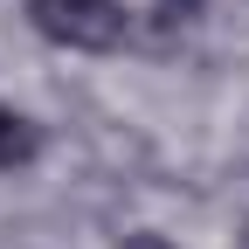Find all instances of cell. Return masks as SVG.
Wrapping results in <instances>:
<instances>
[{"instance_id":"obj_1","label":"cell","mask_w":249,"mask_h":249,"mask_svg":"<svg viewBox=\"0 0 249 249\" xmlns=\"http://www.w3.org/2000/svg\"><path fill=\"white\" fill-rule=\"evenodd\" d=\"M28 14L62 49H118L124 42V0H35Z\"/></svg>"},{"instance_id":"obj_2","label":"cell","mask_w":249,"mask_h":249,"mask_svg":"<svg viewBox=\"0 0 249 249\" xmlns=\"http://www.w3.org/2000/svg\"><path fill=\"white\" fill-rule=\"evenodd\" d=\"M35 124H28L21 111H7V104H0V173H14V166H28V160H35Z\"/></svg>"},{"instance_id":"obj_3","label":"cell","mask_w":249,"mask_h":249,"mask_svg":"<svg viewBox=\"0 0 249 249\" xmlns=\"http://www.w3.org/2000/svg\"><path fill=\"white\" fill-rule=\"evenodd\" d=\"M208 0H160V14H173V21H187V14H201Z\"/></svg>"},{"instance_id":"obj_4","label":"cell","mask_w":249,"mask_h":249,"mask_svg":"<svg viewBox=\"0 0 249 249\" xmlns=\"http://www.w3.org/2000/svg\"><path fill=\"white\" fill-rule=\"evenodd\" d=\"M124 249H173L166 235H152V229H139V235H124Z\"/></svg>"}]
</instances>
